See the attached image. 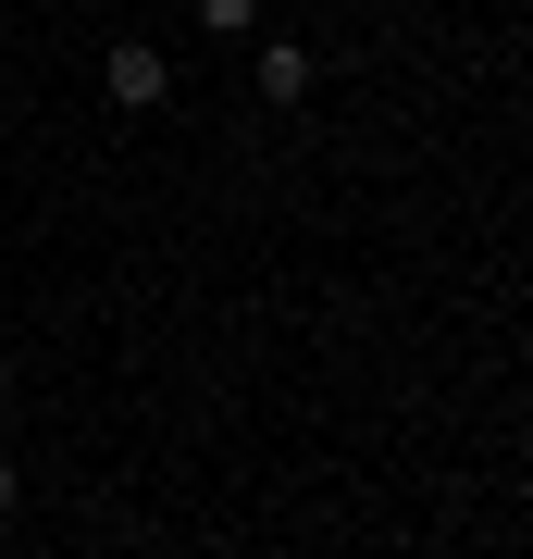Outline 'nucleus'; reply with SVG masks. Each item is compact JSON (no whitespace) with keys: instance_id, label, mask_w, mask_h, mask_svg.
<instances>
[{"instance_id":"1","label":"nucleus","mask_w":533,"mask_h":559,"mask_svg":"<svg viewBox=\"0 0 533 559\" xmlns=\"http://www.w3.org/2000/svg\"><path fill=\"white\" fill-rule=\"evenodd\" d=\"M99 87H112L124 112H149V100H161V87H174V75H161V50H149V38H124L112 62H99Z\"/></svg>"},{"instance_id":"2","label":"nucleus","mask_w":533,"mask_h":559,"mask_svg":"<svg viewBox=\"0 0 533 559\" xmlns=\"http://www.w3.org/2000/svg\"><path fill=\"white\" fill-rule=\"evenodd\" d=\"M261 100H311V50H298V38L261 50Z\"/></svg>"},{"instance_id":"3","label":"nucleus","mask_w":533,"mask_h":559,"mask_svg":"<svg viewBox=\"0 0 533 559\" xmlns=\"http://www.w3.org/2000/svg\"><path fill=\"white\" fill-rule=\"evenodd\" d=\"M261 13V0H198V25H249Z\"/></svg>"},{"instance_id":"4","label":"nucleus","mask_w":533,"mask_h":559,"mask_svg":"<svg viewBox=\"0 0 533 559\" xmlns=\"http://www.w3.org/2000/svg\"><path fill=\"white\" fill-rule=\"evenodd\" d=\"M13 498H25V485H13V460H0V522H13Z\"/></svg>"},{"instance_id":"5","label":"nucleus","mask_w":533,"mask_h":559,"mask_svg":"<svg viewBox=\"0 0 533 559\" xmlns=\"http://www.w3.org/2000/svg\"><path fill=\"white\" fill-rule=\"evenodd\" d=\"M0 399H13V373H0Z\"/></svg>"}]
</instances>
